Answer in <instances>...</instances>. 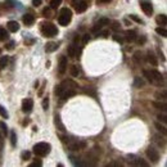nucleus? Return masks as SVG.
I'll return each instance as SVG.
<instances>
[{
    "label": "nucleus",
    "instance_id": "nucleus-11",
    "mask_svg": "<svg viewBox=\"0 0 167 167\" xmlns=\"http://www.w3.org/2000/svg\"><path fill=\"white\" fill-rule=\"evenodd\" d=\"M75 9H76L77 13H84V12H85V10L88 9V3L85 2V0H80L79 4L75 7Z\"/></svg>",
    "mask_w": 167,
    "mask_h": 167
},
{
    "label": "nucleus",
    "instance_id": "nucleus-26",
    "mask_svg": "<svg viewBox=\"0 0 167 167\" xmlns=\"http://www.w3.org/2000/svg\"><path fill=\"white\" fill-rule=\"evenodd\" d=\"M60 4H62V0H51V2H50V8L55 9V8H58Z\"/></svg>",
    "mask_w": 167,
    "mask_h": 167
},
{
    "label": "nucleus",
    "instance_id": "nucleus-37",
    "mask_svg": "<svg viewBox=\"0 0 167 167\" xmlns=\"http://www.w3.org/2000/svg\"><path fill=\"white\" fill-rule=\"evenodd\" d=\"M48 107H49V98H44L43 99V108L48 109Z\"/></svg>",
    "mask_w": 167,
    "mask_h": 167
},
{
    "label": "nucleus",
    "instance_id": "nucleus-2",
    "mask_svg": "<svg viewBox=\"0 0 167 167\" xmlns=\"http://www.w3.org/2000/svg\"><path fill=\"white\" fill-rule=\"evenodd\" d=\"M72 21V10L68 8L60 9V13L58 17V22L60 26H68Z\"/></svg>",
    "mask_w": 167,
    "mask_h": 167
},
{
    "label": "nucleus",
    "instance_id": "nucleus-23",
    "mask_svg": "<svg viewBox=\"0 0 167 167\" xmlns=\"http://www.w3.org/2000/svg\"><path fill=\"white\" fill-rule=\"evenodd\" d=\"M155 32H157L158 35H161V36H163V37L167 36V31H166L165 27H157V28H155Z\"/></svg>",
    "mask_w": 167,
    "mask_h": 167
},
{
    "label": "nucleus",
    "instance_id": "nucleus-9",
    "mask_svg": "<svg viewBox=\"0 0 167 167\" xmlns=\"http://www.w3.org/2000/svg\"><path fill=\"white\" fill-rule=\"evenodd\" d=\"M68 55L71 57V58H75V57H77L79 54H80V49H79V46H77V41L75 40V43L72 44V45H69L68 46Z\"/></svg>",
    "mask_w": 167,
    "mask_h": 167
},
{
    "label": "nucleus",
    "instance_id": "nucleus-20",
    "mask_svg": "<svg viewBox=\"0 0 167 167\" xmlns=\"http://www.w3.org/2000/svg\"><path fill=\"white\" fill-rule=\"evenodd\" d=\"M148 60H149V63L150 64H153V66H157L158 64V60H157V58H155V55L153 54V53H148Z\"/></svg>",
    "mask_w": 167,
    "mask_h": 167
},
{
    "label": "nucleus",
    "instance_id": "nucleus-27",
    "mask_svg": "<svg viewBox=\"0 0 167 167\" xmlns=\"http://www.w3.org/2000/svg\"><path fill=\"white\" fill-rule=\"evenodd\" d=\"M10 143H12V147H16V144H17V138H16V132H14V131L10 132Z\"/></svg>",
    "mask_w": 167,
    "mask_h": 167
},
{
    "label": "nucleus",
    "instance_id": "nucleus-40",
    "mask_svg": "<svg viewBox=\"0 0 167 167\" xmlns=\"http://www.w3.org/2000/svg\"><path fill=\"white\" fill-rule=\"evenodd\" d=\"M89 40H90V35L89 34H86V35H84V44H88L89 43Z\"/></svg>",
    "mask_w": 167,
    "mask_h": 167
},
{
    "label": "nucleus",
    "instance_id": "nucleus-21",
    "mask_svg": "<svg viewBox=\"0 0 167 167\" xmlns=\"http://www.w3.org/2000/svg\"><path fill=\"white\" fill-rule=\"evenodd\" d=\"M153 106L161 111H166V103L165 102H153Z\"/></svg>",
    "mask_w": 167,
    "mask_h": 167
},
{
    "label": "nucleus",
    "instance_id": "nucleus-22",
    "mask_svg": "<svg viewBox=\"0 0 167 167\" xmlns=\"http://www.w3.org/2000/svg\"><path fill=\"white\" fill-rule=\"evenodd\" d=\"M8 37H9V35L7 32V30L3 28V27H0V41H3L5 39H8Z\"/></svg>",
    "mask_w": 167,
    "mask_h": 167
},
{
    "label": "nucleus",
    "instance_id": "nucleus-42",
    "mask_svg": "<svg viewBox=\"0 0 167 167\" xmlns=\"http://www.w3.org/2000/svg\"><path fill=\"white\" fill-rule=\"evenodd\" d=\"M43 13H44V16H45V17H48V16H50V10H49L48 8H45Z\"/></svg>",
    "mask_w": 167,
    "mask_h": 167
},
{
    "label": "nucleus",
    "instance_id": "nucleus-36",
    "mask_svg": "<svg viewBox=\"0 0 167 167\" xmlns=\"http://www.w3.org/2000/svg\"><path fill=\"white\" fill-rule=\"evenodd\" d=\"M0 129H2V131L7 135L8 134V127H7V125L4 123V122H2V123H0Z\"/></svg>",
    "mask_w": 167,
    "mask_h": 167
},
{
    "label": "nucleus",
    "instance_id": "nucleus-38",
    "mask_svg": "<svg viewBox=\"0 0 167 167\" xmlns=\"http://www.w3.org/2000/svg\"><path fill=\"white\" fill-rule=\"evenodd\" d=\"M30 157H31V153H30V152H23V153H22V160H23V161H27Z\"/></svg>",
    "mask_w": 167,
    "mask_h": 167
},
{
    "label": "nucleus",
    "instance_id": "nucleus-6",
    "mask_svg": "<svg viewBox=\"0 0 167 167\" xmlns=\"http://www.w3.org/2000/svg\"><path fill=\"white\" fill-rule=\"evenodd\" d=\"M107 25H109V19H108V18H106V17L99 18V21H97L95 25H94L93 31H94V32H97V31H100L103 27H106Z\"/></svg>",
    "mask_w": 167,
    "mask_h": 167
},
{
    "label": "nucleus",
    "instance_id": "nucleus-13",
    "mask_svg": "<svg viewBox=\"0 0 167 167\" xmlns=\"http://www.w3.org/2000/svg\"><path fill=\"white\" fill-rule=\"evenodd\" d=\"M66 69H67V58L60 57V59H59V74H64Z\"/></svg>",
    "mask_w": 167,
    "mask_h": 167
},
{
    "label": "nucleus",
    "instance_id": "nucleus-39",
    "mask_svg": "<svg viewBox=\"0 0 167 167\" xmlns=\"http://www.w3.org/2000/svg\"><path fill=\"white\" fill-rule=\"evenodd\" d=\"M130 18H131L132 21H135V22H138V23H143V21H141V19H139L136 16H130Z\"/></svg>",
    "mask_w": 167,
    "mask_h": 167
},
{
    "label": "nucleus",
    "instance_id": "nucleus-24",
    "mask_svg": "<svg viewBox=\"0 0 167 167\" xmlns=\"http://www.w3.org/2000/svg\"><path fill=\"white\" fill-rule=\"evenodd\" d=\"M154 125H155V129H157L158 131H161L163 135H166V127L163 126V125H161L160 122H155Z\"/></svg>",
    "mask_w": 167,
    "mask_h": 167
},
{
    "label": "nucleus",
    "instance_id": "nucleus-19",
    "mask_svg": "<svg viewBox=\"0 0 167 167\" xmlns=\"http://www.w3.org/2000/svg\"><path fill=\"white\" fill-rule=\"evenodd\" d=\"M130 163L134 165V166H143V167H147V166H148V163L145 162L144 160H141V158H136L135 161H131Z\"/></svg>",
    "mask_w": 167,
    "mask_h": 167
},
{
    "label": "nucleus",
    "instance_id": "nucleus-8",
    "mask_svg": "<svg viewBox=\"0 0 167 167\" xmlns=\"http://www.w3.org/2000/svg\"><path fill=\"white\" fill-rule=\"evenodd\" d=\"M147 155H148V158H149L152 162H157V161L160 160V153H158V150H155V149L152 148V147H149V148L147 149Z\"/></svg>",
    "mask_w": 167,
    "mask_h": 167
},
{
    "label": "nucleus",
    "instance_id": "nucleus-29",
    "mask_svg": "<svg viewBox=\"0 0 167 167\" xmlns=\"http://www.w3.org/2000/svg\"><path fill=\"white\" fill-rule=\"evenodd\" d=\"M5 5H10V7H16V5H19L21 4L18 2H16V0H5Z\"/></svg>",
    "mask_w": 167,
    "mask_h": 167
},
{
    "label": "nucleus",
    "instance_id": "nucleus-43",
    "mask_svg": "<svg viewBox=\"0 0 167 167\" xmlns=\"http://www.w3.org/2000/svg\"><path fill=\"white\" fill-rule=\"evenodd\" d=\"M79 2H80V0H72V7L75 8V7L79 4Z\"/></svg>",
    "mask_w": 167,
    "mask_h": 167
},
{
    "label": "nucleus",
    "instance_id": "nucleus-10",
    "mask_svg": "<svg viewBox=\"0 0 167 167\" xmlns=\"http://www.w3.org/2000/svg\"><path fill=\"white\" fill-rule=\"evenodd\" d=\"M32 108H34V102H32V99H30V98L23 99V102H22V111H23L25 113H30L31 111H32Z\"/></svg>",
    "mask_w": 167,
    "mask_h": 167
},
{
    "label": "nucleus",
    "instance_id": "nucleus-46",
    "mask_svg": "<svg viewBox=\"0 0 167 167\" xmlns=\"http://www.w3.org/2000/svg\"><path fill=\"white\" fill-rule=\"evenodd\" d=\"M7 48H8V49H13V43H10L9 45H7Z\"/></svg>",
    "mask_w": 167,
    "mask_h": 167
},
{
    "label": "nucleus",
    "instance_id": "nucleus-7",
    "mask_svg": "<svg viewBox=\"0 0 167 167\" xmlns=\"http://www.w3.org/2000/svg\"><path fill=\"white\" fill-rule=\"evenodd\" d=\"M140 7L143 9V12L147 14V16H152L153 13V5L150 2H148V0H141L140 2Z\"/></svg>",
    "mask_w": 167,
    "mask_h": 167
},
{
    "label": "nucleus",
    "instance_id": "nucleus-3",
    "mask_svg": "<svg viewBox=\"0 0 167 167\" xmlns=\"http://www.w3.org/2000/svg\"><path fill=\"white\" fill-rule=\"evenodd\" d=\"M143 74H144L145 79L152 84H160L162 81V75L157 69H144Z\"/></svg>",
    "mask_w": 167,
    "mask_h": 167
},
{
    "label": "nucleus",
    "instance_id": "nucleus-4",
    "mask_svg": "<svg viewBox=\"0 0 167 167\" xmlns=\"http://www.w3.org/2000/svg\"><path fill=\"white\" fill-rule=\"evenodd\" d=\"M50 144L48 143H37L36 145H34V153L39 157H45L50 153Z\"/></svg>",
    "mask_w": 167,
    "mask_h": 167
},
{
    "label": "nucleus",
    "instance_id": "nucleus-16",
    "mask_svg": "<svg viewBox=\"0 0 167 167\" xmlns=\"http://www.w3.org/2000/svg\"><path fill=\"white\" fill-rule=\"evenodd\" d=\"M136 32L135 31H126L125 32V40L126 41H134L135 39H136Z\"/></svg>",
    "mask_w": 167,
    "mask_h": 167
},
{
    "label": "nucleus",
    "instance_id": "nucleus-45",
    "mask_svg": "<svg viewBox=\"0 0 167 167\" xmlns=\"http://www.w3.org/2000/svg\"><path fill=\"white\" fill-rule=\"evenodd\" d=\"M111 2H112V0H98V3H106V4L111 3Z\"/></svg>",
    "mask_w": 167,
    "mask_h": 167
},
{
    "label": "nucleus",
    "instance_id": "nucleus-41",
    "mask_svg": "<svg viewBox=\"0 0 167 167\" xmlns=\"http://www.w3.org/2000/svg\"><path fill=\"white\" fill-rule=\"evenodd\" d=\"M41 3H43V0H32L34 7H39V5H41Z\"/></svg>",
    "mask_w": 167,
    "mask_h": 167
},
{
    "label": "nucleus",
    "instance_id": "nucleus-14",
    "mask_svg": "<svg viewBox=\"0 0 167 167\" xmlns=\"http://www.w3.org/2000/svg\"><path fill=\"white\" fill-rule=\"evenodd\" d=\"M57 49H58V44L53 43V41H51V43H48L45 45V51L46 53H53V51H55Z\"/></svg>",
    "mask_w": 167,
    "mask_h": 167
},
{
    "label": "nucleus",
    "instance_id": "nucleus-33",
    "mask_svg": "<svg viewBox=\"0 0 167 167\" xmlns=\"http://www.w3.org/2000/svg\"><path fill=\"white\" fill-rule=\"evenodd\" d=\"M155 98L160 99V100H161V98H162V100H165V99H166V91H162V94H161V93H157V94H155Z\"/></svg>",
    "mask_w": 167,
    "mask_h": 167
},
{
    "label": "nucleus",
    "instance_id": "nucleus-28",
    "mask_svg": "<svg viewBox=\"0 0 167 167\" xmlns=\"http://www.w3.org/2000/svg\"><path fill=\"white\" fill-rule=\"evenodd\" d=\"M79 74H80L79 68H77L76 66H72V67H71V75L74 76V77H76V76H79Z\"/></svg>",
    "mask_w": 167,
    "mask_h": 167
},
{
    "label": "nucleus",
    "instance_id": "nucleus-17",
    "mask_svg": "<svg viewBox=\"0 0 167 167\" xmlns=\"http://www.w3.org/2000/svg\"><path fill=\"white\" fill-rule=\"evenodd\" d=\"M155 21H157V23H158V25H161V26H163V27L167 25V18H166V16H165V14L158 16L157 18H155Z\"/></svg>",
    "mask_w": 167,
    "mask_h": 167
},
{
    "label": "nucleus",
    "instance_id": "nucleus-5",
    "mask_svg": "<svg viewBox=\"0 0 167 167\" xmlns=\"http://www.w3.org/2000/svg\"><path fill=\"white\" fill-rule=\"evenodd\" d=\"M41 32L45 37H53L58 34V28L53 23H44L41 27Z\"/></svg>",
    "mask_w": 167,
    "mask_h": 167
},
{
    "label": "nucleus",
    "instance_id": "nucleus-12",
    "mask_svg": "<svg viewBox=\"0 0 167 167\" xmlns=\"http://www.w3.org/2000/svg\"><path fill=\"white\" fill-rule=\"evenodd\" d=\"M22 19H23V23L26 26H32L35 23V17L32 14H25L22 17Z\"/></svg>",
    "mask_w": 167,
    "mask_h": 167
},
{
    "label": "nucleus",
    "instance_id": "nucleus-1",
    "mask_svg": "<svg viewBox=\"0 0 167 167\" xmlns=\"http://www.w3.org/2000/svg\"><path fill=\"white\" fill-rule=\"evenodd\" d=\"M77 84L74 82L72 80H66L60 84L59 86L55 88V95H58L62 100H66L71 97H74L76 94Z\"/></svg>",
    "mask_w": 167,
    "mask_h": 167
},
{
    "label": "nucleus",
    "instance_id": "nucleus-30",
    "mask_svg": "<svg viewBox=\"0 0 167 167\" xmlns=\"http://www.w3.org/2000/svg\"><path fill=\"white\" fill-rule=\"evenodd\" d=\"M0 114H2V117H3V118H8V117H9L8 112L5 111V108H4L3 106H0Z\"/></svg>",
    "mask_w": 167,
    "mask_h": 167
},
{
    "label": "nucleus",
    "instance_id": "nucleus-44",
    "mask_svg": "<svg viewBox=\"0 0 167 167\" xmlns=\"http://www.w3.org/2000/svg\"><path fill=\"white\" fill-rule=\"evenodd\" d=\"M114 40H116V41H118V43H122V41H123V40H122L120 36H114Z\"/></svg>",
    "mask_w": 167,
    "mask_h": 167
},
{
    "label": "nucleus",
    "instance_id": "nucleus-15",
    "mask_svg": "<svg viewBox=\"0 0 167 167\" xmlns=\"http://www.w3.org/2000/svg\"><path fill=\"white\" fill-rule=\"evenodd\" d=\"M8 30L10 31V32H17V31L19 30L18 22H16V21H10V22H8Z\"/></svg>",
    "mask_w": 167,
    "mask_h": 167
},
{
    "label": "nucleus",
    "instance_id": "nucleus-32",
    "mask_svg": "<svg viewBox=\"0 0 167 167\" xmlns=\"http://www.w3.org/2000/svg\"><path fill=\"white\" fill-rule=\"evenodd\" d=\"M135 86H136V88H140V86H144V81H143L141 79L136 77V79H135Z\"/></svg>",
    "mask_w": 167,
    "mask_h": 167
},
{
    "label": "nucleus",
    "instance_id": "nucleus-35",
    "mask_svg": "<svg viewBox=\"0 0 167 167\" xmlns=\"http://www.w3.org/2000/svg\"><path fill=\"white\" fill-rule=\"evenodd\" d=\"M157 118H158L161 122H163V123H166V122H167V117H166V114H158Z\"/></svg>",
    "mask_w": 167,
    "mask_h": 167
},
{
    "label": "nucleus",
    "instance_id": "nucleus-25",
    "mask_svg": "<svg viewBox=\"0 0 167 167\" xmlns=\"http://www.w3.org/2000/svg\"><path fill=\"white\" fill-rule=\"evenodd\" d=\"M8 62H9V58L8 57H2V59H0V67L5 68L7 64H8Z\"/></svg>",
    "mask_w": 167,
    "mask_h": 167
},
{
    "label": "nucleus",
    "instance_id": "nucleus-31",
    "mask_svg": "<svg viewBox=\"0 0 167 167\" xmlns=\"http://www.w3.org/2000/svg\"><path fill=\"white\" fill-rule=\"evenodd\" d=\"M41 166H43V162H41V160H35V162L34 163H31L30 165V167H41Z\"/></svg>",
    "mask_w": 167,
    "mask_h": 167
},
{
    "label": "nucleus",
    "instance_id": "nucleus-18",
    "mask_svg": "<svg viewBox=\"0 0 167 167\" xmlns=\"http://www.w3.org/2000/svg\"><path fill=\"white\" fill-rule=\"evenodd\" d=\"M69 148L72 150H80L82 148H85V143H75V144H69Z\"/></svg>",
    "mask_w": 167,
    "mask_h": 167
},
{
    "label": "nucleus",
    "instance_id": "nucleus-34",
    "mask_svg": "<svg viewBox=\"0 0 167 167\" xmlns=\"http://www.w3.org/2000/svg\"><path fill=\"white\" fill-rule=\"evenodd\" d=\"M112 30L120 31V30H121V25H120L118 22H112Z\"/></svg>",
    "mask_w": 167,
    "mask_h": 167
}]
</instances>
